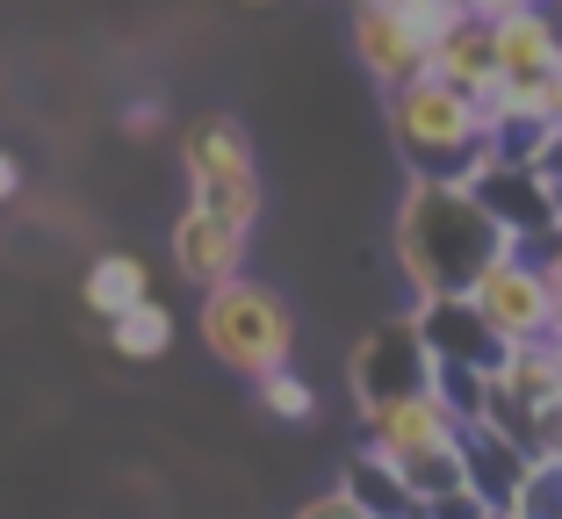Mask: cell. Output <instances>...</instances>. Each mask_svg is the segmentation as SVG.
Segmentation results:
<instances>
[{
	"label": "cell",
	"instance_id": "ac0fdd59",
	"mask_svg": "<svg viewBox=\"0 0 562 519\" xmlns=\"http://www.w3.org/2000/svg\"><path fill=\"white\" fill-rule=\"evenodd\" d=\"M260 411L267 419H289V426H303V419H317V390L303 383L296 369H274V375H260Z\"/></svg>",
	"mask_w": 562,
	"mask_h": 519
},
{
	"label": "cell",
	"instance_id": "44dd1931",
	"mask_svg": "<svg viewBox=\"0 0 562 519\" xmlns=\"http://www.w3.org/2000/svg\"><path fill=\"white\" fill-rule=\"evenodd\" d=\"M166 131V101H131V109H123V137H159Z\"/></svg>",
	"mask_w": 562,
	"mask_h": 519
},
{
	"label": "cell",
	"instance_id": "ba28073f",
	"mask_svg": "<svg viewBox=\"0 0 562 519\" xmlns=\"http://www.w3.org/2000/svg\"><path fill=\"white\" fill-rule=\"evenodd\" d=\"M353 50H361L368 80L390 87V94L412 87V80H426V66H432V44L390 8V0H361V8H353Z\"/></svg>",
	"mask_w": 562,
	"mask_h": 519
},
{
	"label": "cell",
	"instance_id": "8992f818",
	"mask_svg": "<svg viewBox=\"0 0 562 519\" xmlns=\"http://www.w3.org/2000/svg\"><path fill=\"white\" fill-rule=\"evenodd\" d=\"M432 369H440V361H432V347H426V332H418V318L375 325V332L353 347V361H347L361 419H368V411H382V404L426 397V390H432Z\"/></svg>",
	"mask_w": 562,
	"mask_h": 519
},
{
	"label": "cell",
	"instance_id": "9c48e42d",
	"mask_svg": "<svg viewBox=\"0 0 562 519\" xmlns=\"http://www.w3.org/2000/svg\"><path fill=\"white\" fill-rule=\"evenodd\" d=\"M368 448L390 454V462H418V454H440V448H462V419L440 404V390H426V397H404V404H382V411H368Z\"/></svg>",
	"mask_w": 562,
	"mask_h": 519
},
{
	"label": "cell",
	"instance_id": "2e32d148",
	"mask_svg": "<svg viewBox=\"0 0 562 519\" xmlns=\"http://www.w3.org/2000/svg\"><path fill=\"white\" fill-rule=\"evenodd\" d=\"M109 347H116L123 361H159V353L173 347V311H166L159 296H151V303H137L131 318H116V325H109Z\"/></svg>",
	"mask_w": 562,
	"mask_h": 519
},
{
	"label": "cell",
	"instance_id": "603a6c76",
	"mask_svg": "<svg viewBox=\"0 0 562 519\" xmlns=\"http://www.w3.org/2000/svg\"><path fill=\"white\" fill-rule=\"evenodd\" d=\"M527 260H541V274H548V289H555V303H562V232L548 238V246H533Z\"/></svg>",
	"mask_w": 562,
	"mask_h": 519
},
{
	"label": "cell",
	"instance_id": "5b68a950",
	"mask_svg": "<svg viewBox=\"0 0 562 519\" xmlns=\"http://www.w3.org/2000/svg\"><path fill=\"white\" fill-rule=\"evenodd\" d=\"M469 303H476V318L491 325L505 347H541V339L562 332V303L555 289H548L541 260H527V252H505V260H491L483 268V282L469 289Z\"/></svg>",
	"mask_w": 562,
	"mask_h": 519
},
{
	"label": "cell",
	"instance_id": "e0dca14e",
	"mask_svg": "<svg viewBox=\"0 0 562 519\" xmlns=\"http://www.w3.org/2000/svg\"><path fill=\"white\" fill-rule=\"evenodd\" d=\"M404 484L418 490V505H440V498H454V490H469L462 448H440V454H418V462H404Z\"/></svg>",
	"mask_w": 562,
	"mask_h": 519
},
{
	"label": "cell",
	"instance_id": "3957f363",
	"mask_svg": "<svg viewBox=\"0 0 562 519\" xmlns=\"http://www.w3.org/2000/svg\"><path fill=\"white\" fill-rule=\"evenodd\" d=\"M195 332L224 369L252 375V383L274 375V369H289V353H296V318H289V303H281L267 282H252V274H238V282H224V289L202 296Z\"/></svg>",
	"mask_w": 562,
	"mask_h": 519
},
{
	"label": "cell",
	"instance_id": "d6986e66",
	"mask_svg": "<svg viewBox=\"0 0 562 519\" xmlns=\"http://www.w3.org/2000/svg\"><path fill=\"white\" fill-rule=\"evenodd\" d=\"M505 519H562V462H533Z\"/></svg>",
	"mask_w": 562,
	"mask_h": 519
},
{
	"label": "cell",
	"instance_id": "ffe728a7",
	"mask_svg": "<svg viewBox=\"0 0 562 519\" xmlns=\"http://www.w3.org/2000/svg\"><path fill=\"white\" fill-rule=\"evenodd\" d=\"M296 519H368V512H361V505H353L339 484H331V490H317V498H303Z\"/></svg>",
	"mask_w": 562,
	"mask_h": 519
},
{
	"label": "cell",
	"instance_id": "6da1fadb",
	"mask_svg": "<svg viewBox=\"0 0 562 519\" xmlns=\"http://www.w3.org/2000/svg\"><path fill=\"white\" fill-rule=\"evenodd\" d=\"M513 238L505 224L483 210L476 188L462 181H412L397 210V260H404V282L418 289V303L432 296H469L483 282L491 260H505Z\"/></svg>",
	"mask_w": 562,
	"mask_h": 519
},
{
	"label": "cell",
	"instance_id": "5bb4252c",
	"mask_svg": "<svg viewBox=\"0 0 562 519\" xmlns=\"http://www.w3.org/2000/svg\"><path fill=\"white\" fill-rule=\"evenodd\" d=\"M339 490H347V498L361 505L368 519H426V505H418V490L404 484V470L390 462V454H375V448H361V454L347 462Z\"/></svg>",
	"mask_w": 562,
	"mask_h": 519
},
{
	"label": "cell",
	"instance_id": "d4e9b609",
	"mask_svg": "<svg viewBox=\"0 0 562 519\" xmlns=\"http://www.w3.org/2000/svg\"><path fill=\"white\" fill-rule=\"evenodd\" d=\"M548 123H555V131H562V72H555V80H548Z\"/></svg>",
	"mask_w": 562,
	"mask_h": 519
},
{
	"label": "cell",
	"instance_id": "4316f807",
	"mask_svg": "<svg viewBox=\"0 0 562 519\" xmlns=\"http://www.w3.org/2000/svg\"><path fill=\"white\" fill-rule=\"evenodd\" d=\"M555 210H562V188H555Z\"/></svg>",
	"mask_w": 562,
	"mask_h": 519
},
{
	"label": "cell",
	"instance_id": "4fadbf2b",
	"mask_svg": "<svg viewBox=\"0 0 562 519\" xmlns=\"http://www.w3.org/2000/svg\"><path fill=\"white\" fill-rule=\"evenodd\" d=\"M462 462H469V490H476L491 512H505V505L519 498V484H527L533 454L519 448V440H505L497 426H462Z\"/></svg>",
	"mask_w": 562,
	"mask_h": 519
},
{
	"label": "cell",
	"instance_id": "484cf974",
	"mask_svg": "<svg viewBox=\"0 0 562 519\" xmlns=\"http://www.w3.org/2000/svg\"><path fill=\"white\" fill-rule=\"evenodd\" d=\"M541 8H555V15H562V0H541Z\"/></svg>",
	"mask_w": 562,
	"mask_h": 519
},
{
	"label": "cell",
	"instance_id": "277c9868",
	"mask_svg": "<svg viewBox=\"0 0 562 519\" xmlns=\"http://www.w3.org/2000/svg\"><path fill=\"white\" fill-rule=\"evenodd\" d=\"M181 167H188V195L202 210L232 224H260V167H252V137L238 116H195L181 137Z\"/></svg>",
	"mask_w": 562,
	"mask_h": 519
},
{
	"label": "cell",
	"instance_id": "9a60e30c",
	"mask_svg": "<svg viewBox=\"0 0 562 519\" xmlns=\"http://www.w3.org/2000/svg\"><path fill=\"white\" fill-rule=\"evenodd\" d=\"M80 296H87V311L94 318H131L137 303H151V274H145V260L137 252H101L94 268H87V282H80Z\"/></svg>",
	"mask_w": 562,
	"mask_h": 519
},
{
	"label": "cell",
	"instance_id": "7a4b0ae2",
	"mask_svg": "<svg viewBox=\"0 0 562 519\" xmlns=\"http://www.w3.org/2000/svg\"><path fill=\"white\" fill-rule=\"evenodd\" d=\"M390 137L412 159V181H462L476 188V173L491 167V109L469 101L447 80H412L390 94Z\"/></svg>",
	"mask_w": 562,
	"mask_h": 519
},
{
	"label": "cell",
	"instance_id": "7402d4cb",
	"mask_svg": "<svg viewBox=\"0 0 562 519\" xmlns=\"http://www.w3.org/2000/svg\"><path fill=\"white\" fill-rule=\"evenodd\" d=\"M426 519H497V512H491V505L476 498V490H454V498L426 505Z\"/></svg>",
	"mask_w": 562,
	"mask_h": 519
},
{
	"label": "cell",
	"instance_id": "52a82bcc",
	"mask_svg": "<svg viewBox=\"0 0 562 519\" xmlns=\"http://www.w3.org/2000/svg\"><path fill=\"white\" fill-rule=\"evenodd\" d=\"M246 224H232V217H216V210H202V202H188L181 217H173V268H181V282H195L202 296L210 289H224V282H238L246 274Z\"/></svg>",
	"mask_w": 562,
	"mask_h": 519
},
{
	"label": "cell",
	"instance_id": "7c38bea8",
	"mask_svg": "<svg viewBox=\"0 0 562 519\" xmlns=\"http://www.w3.org/2000/svg\"><path fill=\"white\" fill-rule=\"evenodd\" d=\"M426 72H432V80H447V87H462L469 101L491 109L497 87H505V72H497V30H491V22H476V15H462L440 44H432V66Z\"/></svg>",
	"mask_w": 562,
	"mask_h": 519
},
{
	"label": "cell",
	"instance_id": "cb8c5ba5",
	"mask_svg": "<svg viewBox=\"0 0 562 519\" xmlns=\"http://www.w3.org/2000/svg\"><path fill=\"white\" fill-rule=\"evenodd\" d=\"M15 195H22V167L0 151V202H15Z\"/></svg>",
	"mask_w": 562,
	"mask_h": 519
},
{
	"label": "cell",
	"instance_id": "8fae6325",
	"mask_svg": "<svg viewBox=\"0 0 562 519\" xmlns=\"http://www.w3.org/2000/svg\"><path fill=\"white\" fill-rule=\"evenodd\" d=\"M412 318H418V332H426L432 361H454V369H491L497 375L505 339L476 318V303H469V296H432V303H418Z\"/></svg>",
	"mask_w": 562,
	"mask_h": 519
},
{
	"label": "cell",
	"instance_id": "83f0119b",
	"mask_svg": "<svg viewBox=\"0 0 562 519\" xmlns=\"http://www.w3.org/2000/svg\"><path fill=\"white\" fill-rule=\"evenodd\" d=\"M555 347H562V332H555Z\"/></svg>",
	"mask_w": 562,
	"mask_h": 519
},
{
	"label": "cell",
	"instance_id": "30bf717a",
	"mask_svg": "<svg viewBox=\"0 0 562 519\" xmlns=\"http://www.w3.org/2000/svg\"><path fill=\"white\" fill-rule=\"evenodd\" d=\"M491 30H497V72H505V87H541L562 72V15L555 8L527 0L513 15H497Z\"/></svg>",
	"mask_w": 562,
	"mask_h": 519
}]
</instances>
